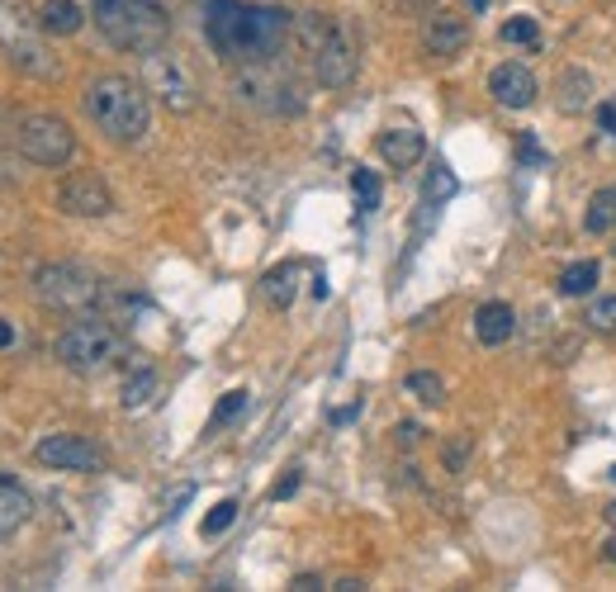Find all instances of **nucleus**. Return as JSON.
<instances>
[{
	"mask_svg": "<svg viewBox=\"0 0 616 592\" xmlns=\"http://www.w3.org/2000/svg\"><path fill=\"white\" fill-rule=\"evenodd\" d=\"M294 20L276 5H247V0H205V38L223 62L266 67L276 62Z\"/></svg>",
	"mask_w": 616,
	"mask_h": 592,
	"instance_id": "f257e3e1",
	"label": "nucleus"
},
{
	"mask_svg": "<svg viewBox=\"0 0 616 592\" xmlns=\"http://www.w3.org/2000/svg\"><path fill=\"white\" fill-rule=\"evenodd\" d=\"M81 100H85L91 124L114 142H142V134H148V124H152L148 85H138L133 77H119V71L95 77L91 85H85Z\"/></svg>",
	"mask_w": 616,
	"mask_h": 592,
	"instance_id": "f03ea898",
	"label": "nucleus"
},
{
	"mask_svg": "<svg viewBox=\"0 0 616 592\" xmlns=\"http://www.w3.org/2000/svg\"><path fill=\"white\" fill-rule=\"evenodd\" d=\"M91 20L105 34L109 48L133 53V57L166 48V38H171V20L156 0H95Z\"/></svg>",
	"mask_w": 616,
	"mask_h": 592,
	"instance_id": "7ed1b4c3",
	"label": "nucleus"
},
{
	"mask_svg": "<svg viewBox=\"0 0 616 592\" xmlns=\"http://www.w3.org/2000/svg\"><path fill=\"white\" fill-rule=\"evenodd\" d=\"M119 351H124L119 327H114L109 317H95V313H81L77 323H71L62 337H57V360H62L67 370H77V374L105 370Z\"/></svg>",
	"mask_w": 616,
	"mask_h": 592,
	"instance_id": "20e7f679",
	"label": "nucleus"
},
{
	"mask_svg": "<svg viewBox=\"0 0 616 592\" xmlns=\"http://www.w3.org/2000/svg\"><path fill=\"white\" fill-rule=\"evenodd\" d=\"M0 48L28 77H57V62L43 48V24L38 14H28L24 0H0Z\"/></svg>",
	"mask_w": 616,
	"mask_h": 592,
	"instance_id": "39448f33",
	"label": "nucleus"
},
{
	"mask_svg": "<svg viewBox=\"0 0 616 592\" xmlns=\"http://www.w3.org/2000/svg\"><path fill=\"white\" fill-rule=\"evenodd\" d=\"M34 294L57 313H85V309H95V299H100V280L85 266L53 262V266L34 270Z\"/></svg>",
	"mask_w": 616,
	"mask_h": 592,
	"instance_id": "423d86ee",
	"label": "nucleus"
},
{
	"mask_svg": "<svg viewBox=\"0 0 616 592\" xmlns=\"http://www.w3.org/2000/svg\"><path fill=\"white\" fill-rule=\"evenodd\" d=\"M142 85H148V95L162 100L171 114H190L199 105V85L190 77V67H185L181 57H171L166 48L142 57Z\"/></svg>",
	"mask_w": 616,
	"mask_h": 592,
	"instance_id": "0eeeda50",
	"label": "nucleus"
},
{
	"mask_svg": "<svg viewBox=\"0 0 616 592\" xmlns=\"http://www.w3.org/2000/svg\"><path fill=\"white\" fill-rule=\"evenodd\" d=\"M20 152L28 156L34 166H67L71 152H77V134H71L67 119H57V114H28L20 124Z\"/></svg>",
	"mask_w": 616,
	"mask_h": 592,
	"instance_id": "6e6552de",
	"label": "nucleus"
},
{
	"mask_svg": "<svg viewBox=\"0 0 616 592\" xmlns=\"http://www.w3.org/2000/svg\"><path fill=\"white\" fill-rule=\"evenodd\" d=\"M356 71H361V48H356V34L347 24H333V34L318 43V53H313V77L327 91H347L356 81Z\"/></svg>",
	"mask_w": 616,
	"mask_h": 592,
	"instance_id": "1a4fd4ad",
	"label": "nucleus"
},
{
	"mask_svg": "<svg viewBox=\"0 0 616 592\" xmlns=\"http://www.w3.org/2000/svg\"><path fill=\"white\" fill-rule=\"evenodd\" d=\"M34 460L48 469H71V474H91L100 469V445L91 437H77V431H53V437H43L34 445Z\"/></svg>",
	"mask_w": 616,
	"mask_h": 592,
	"instance_id": "9d476101",
	"label": "nucleus"
},
{
	"mask_svg": "<svg viewBox=\"0 0 616 592\" xmlns=\"http://www.w3.org/2000/svg\"><path fill=\"white\" fill-rule=\"evenodd\" d=\"M57 209L71 213V219H105L114 209V195L95 171H71V176L57 185Z\"/></svg>",
	"mask_w": 616,
	"mask_h": 592,
	"instance_id": "9b49d317",
	"label": "nucleus"
},
{
	"mask_svg": "<svg viewBox=\"0 0 616 592\" xmlns=\"http://www.w3.org/2000/svg\"><path fill=\"white\" fill-rule=\"evenodd\" d=\"M536 77H532V67H522V62H503V67H493V77H489V95L498 100L503 109H526V105H536Z\"/></svg>",
	"mask_w": 616,
	"mask_h": 592,
	"instance_id": "f8f14e48",
	"label": "nucleus"
},
{
	"mask_svg": "<svg viewBox=\"0 0 616 592\" xmlns=\"http://www.w3.org/2000/svg\"><path fill=\"white\" fill-rule=\"evenodd\" d=\"M422 48L432 57H461L469 48V24L461 14H432L422 24Z\"/></svg>",
	"mask_w": 616,
	"mask_h": 592,
	"instance_id": "ddd939ff",
	"label": "nucleus"
},
{
	"mask_svg": "<svg viewBox=\"0 0 616 592\" xmlns=\"http://www.w3.org/2000/svg\"><path fill=\"white\" fill-rule=\"evenodd\" d=\"M375 148H380V156L390 162L394 171H408V166H418L422 162V152H427V142H422V134L418 128H384V134L375 138Z\"/></svg>",
	"mask_w": 616,
	"mask_h": 592,
	"instance_id": "4468645a",
	"label": "nucleus"
},
{
	"mask_svg": "<svg viewBox=\"0 0 616 592\" xmlns=\"http://www.w3.org/2000/svg\"><path fill=\"white\" fill-rule=\"evenodd\" d=\"M38 24H43V34H48V38H71V34H81L85 14H81L77 0H43V5H38Z\"/></svg>",
	"mask_w": 616,
	"mask_h": 592,
	"instance_id": "2eb2a0df",
	"label": "nucleus"
},
{
	"mask_svg": "<svg viewBox=\"0 0 616 592\" xmlns=\"http://www.w3.org/2000/svg\"><path fill=\"white\" fill-rule=\"evenodd\" d=\"M475 332L484 346H503V341H512V332H518V313H512L508 303H484L475 313Z\"/></svg>",
	"mask_w": 616,
	"mask_h": 592,
	"instance_id": "dca6fc26",
	"label": "nucleus"
},
{
	"mask_svg": "<svg viewBox=\"0 0 616 592\" xmlns=\"http://www.w3.org/2000/svg\"><path fill=\"white\" fill-rule=\"evenodd\" d=\"M555 105H560L565 114H583L593 105V77L579 67L560 71V81H555Z\"/></svg>",
	"mask_w": 616,
	"mask_h": 592,
	"instance_id": "f3484780",
	"label": "nucleus"
},
{
	"mask_svg": "<svg viewBox=\"0 0 616 592\" xmlns=\"http://www.w3.org/2000/svg\"><path fill=\"white\" fill-rule=\"evenodd\" d=\"M28 516H34V502L14 479H0V536H14Z\"/></svg>",
	"mask_w": 616,
	"mask_h": 592,
	"instance_id": "a211bd4d",
	"label": "nucleus"
},
{
	"mask_svg": "<svg viewBox=\"0 0 616 592\" xmlns=\"http://www.w3.org/2000/svg\"><path fill=\"white\" fill-rule=\"evenodd\" d=\"M294 280H299V266H276L261 280V294H266L270 309H290L294 303Z\"/></svg>",
	"mask_w": 616,
	"mask_h": 592,
	"instance_id": "6ab92c4d",
	"label": "nucleus"
},
{
	"mask_svg": "<svg viewBox=\"0 0 616 592\" xmlns=\"http://www.w3.org/2000/svg\"><path fill=\"white\" fill-rule=\"evenodd\" d=\"M597 262H574V266H565L560 270V294L565 299H583V294H593V285H597Z\"/></svg>",
	"mask_w": 616,
	"mask_h": 592,
	"instance_id": "aec40b11",
	"label": "nucleus"
},
{
	"mask_svg": "<svg viewBox=\"0 0 616 592\" xmlns=\"http://www.w3.org/2000/svg\"><path fill=\"white\" fill-rule=\"evenodd\" d=\"M451 195H455V176H451V166H446V162H437V166H432V176H427V185H422V209H427V213H437Z\"/></svg>",
	"mask_w": 616,
	"mask_h": 592,
	"instance_id": "412c9836",
	"label": "nucleus"
},
{
	"mask_svg": "<svg viewBox=\"0 0 616 592\" xmlns=\"http://www.w3.org/2000/svg\"><path fill=\"white\" fill-rule=\"evenodd\" d=\"M583 228H589V233H612V228H616V190H597L589 199Z\"/></svg>",
	"mask_w": 616,
	"mask_h": 592,
	"instance_id": "4be33fe9",
	"label": "nucleus"
},
{
	"mask_svg": "<svg viewBox=\"0 0 616 592\" xmlns=\"http://www.w3.org/2000/svg\"><path fill=\"white\" fill-rule=\"evenodd\" d=\"M333 24H337V20H327V14H318V10H313V14H299V20H294V34H299V43L309 48V57L318 53V43H323L327 34H333Z\"/></svg>",
	"mask_w": 616,
	"mask_h": 592,
	"instance_id": "5701e85b",
	"label": "nucleus"
},
{
	"mask_svg": "<svg viewBox=\"0 0 616 592\" xmlns=\"http://www.w3.org/2000/svg\"><path fill=\"white\" fill-rule=\"evenodd\" d=\"M408 394L418 403H427V408H437V403H446V384H441V374H432V370H412Z\"/></svg>",
	"mask_w": 616,
	"mask_h": 592,
	"instance_id": "b1692460",
	"label": "nucleus"
},
{
	"mask_svg": "<svg viewBox=\"0 0 616 592\" xmlns=\"http://www.w3.org/2000/svg\"><path fill=\"white\" fill-rule=\"evenodd\" d=\"M152 394H156V374H152L148 365H142V370L133 374V380L124 384V408H128V413L148 408V403H152Z\"/></svg>",
	"mask_w": 616,
	"mask_h": 592,
	"instance_id": "393cba45",
	"label": "nucleus"
},
{
	"mask_svg": "<svg viewBox=\"0 0 616 592\" xmlns=\"http://www.w3.org/2000/svg\"><path fill=\"white\" fill-rule=\"evenodd\" d=\"M351 190H356V205H361V213H375L380 209V176L365 166L351 171Z\"/></svg>",
	"mask_w": 616,
	"mask_h": 592,
	"instance_id": "a878e982",
	"label": "nucleus"
},
{
	"mask_svg": "<svg viewBox=\"0 0 616 592\" xmlns=\"http://www.w3.org/2000/svg\"><path fill=\"white\" fill-rule=\"evenodd\" d=\"M593 332H616V294H607V299H593V309H589V317H583Z\"/></svg>",
	"mask_w": 616,
	"mask_h": 592,
	"instance_id": "bb28decb",
	"label": "nucleus"
},
{
	"mask_svg": "<svg viewBox=\"0 0 616 592\" xmlns=\"http://www.w3.org/2000/svg\"><path fill=\"white\" fill-rule=\"evenodd\" d=\"M233 522H237V502H233V498H223L219 508H213V512L205 516V536H223V531L233 526Z\"/></svg>",
	"mask_w": 616,
	"mask_h": 592,
	"instance_id": "cd10ccee",
	"label": "nucleus"
},
{
	"mask_svg": "<svg viewBox=\"0 0 616 592\" xmlns=\"http://www.w3.org/2000/svg\"><path fill=\"white\" fill-rule=\"evenodd\" d=\"M503 38L508 43H522V48H536V20L532 14H518V20L503 24Z\"/></svg>",
	"mask_w": 616,
	"mask_h": 592,
	"instance_id": "c85d7f7f",
	"label": "nucleus"
},
{
	"mask_svg": "<svg viewBox=\"0 0 616 592\" xmlns=\"http://www.w3.org/2000/svg\"><path fill=\"white\" fill-rule=\"evenodd\" d=\"M242 408H247V394H242V388H233V394H223V403L213 408V422H209V427H228Z\"/></svg>",
	"mask_w": 616,
	"mask_h": 592,
	"instance_id": "c756f323",
	"label": "nucleus"
},
{
	"mask_svg": "<svg viewBox=\"0 0 616 592\" xmlns=\"http://www.w3.org/2000/svg\"><path fill=\"white\" fill-rule=\"evenodd\" d=\"M522 162H526V166H541V162H546V156H541V148H536V138H532V134H522Z\"/></svg>",
	"mask_w": 616,
	"mask_h": 592,
	"instance_id": "7c9ffc66",
	"label": "nucleus"
},
{
	"mask_svg": "<svg viewBox=\"0 0 616 592\" xmlns=\"http://www.w3.org/2000/svg\"><path fill=\"white\" fill-rule=\"evenodd\" d=\"M294 488H299V469H290V479H280L276 488H270V498H276V502H280V498H290V494H294Z\"/></svg>",
	"mask_w": 616,
	"mask_h": 592,
	"instance_id": "2f4dec72",
	"label": "nucleus"
},
{
	"mask_svg": "<svg viewBox=\"0 0 616 592\" xmlns=\"http://www.w3.org/2000/svg\"><path fill=\"white\" fill-rule=\"evenodd\" d=\"M465 455H469V441H455V445H451V469H461Z\"/></svg>",
	"mask_w": 616,
	"mask_h": 592,
	"instance_id": "473e14b6",
	"label": "nucleus"
},
{
	"mask_svg": "<svg viewBox=\"0 0 616 592\" xmlns=\"http://www.w3.org/2000/svg\"><path fill=\"white\" fill-rule=\"evenodd\" d=\"M597 119H603L607 134H616V105H603V109H597Z\"/></svg>",
	"mask_w": 616,
	"mask_h": 592,
	"instance_id": "72a5a7b5",
	"label": "nucleus"
},
{
	"mask_svg": "<svg viewBox=\"0 0 616 592\" xmlns=\"http://www.w3.org/2000/svg\"><path fill=\"white\" fill-rule=\"evenodd\" d=\"M418 437H422V431L412 427V422H404V427H398V441H404V445H412V441H418Z\"/></svg>",
	"mask_w": 616,
	"mask_h": 592,
	"instance_id": "f704fd0d",
	"label": "nucleus"
},
{
	"mask_svg": "<svg viewBox=\"0 0 616 592\" xmlns=\"http://www.w3.org/2000/svg\"><path fill=\"white\" fill-rule=\"evenodd\" d=\"M361 413V403H351V408H341V413H333V422H351V417Z\"/></svg>",
	"mask_w": 616,
	"mask_h": 592,
	"instance_id": "c9c22d12",
	"label": "nucleus"
},
{
	"mask_svg": "<svg viewBox=\"0 0 616 592\" xmlns=\"http://www.w3.org/2000/svg\"><path fill=\"white\" fill-rule=\"evenodd\" d=\"M408 10H432V5H441V0H404Z\"/></svg>",
	"mask_w": 616,
	"mask_h": 592,
	"instance_id": "e433bc0d",
	"label": "nucleus"
},
{
	"mask_svg": "<svg viewBox=\"0 0 616 592\" xmlns=\"http://www.w3.org/2000/svg\"><path fill=\"white\" fill-rule=\"evenodd\" d=\"M603 559H607V565H616V536L603 545Z\"/></svg>",
	"mask_w": 616,
	"mask_h": 592,
	"instance_id": "4c0bfd02",
	"label": "nucleus"
},
{
	"mask_svg": "<svg viewBox=\"0 0 616 592\" xmlns=\"http://www.w3.org/2000/svg\"><path fill=\"white\" fill-rule=\"evenodd\" d=\"M14 341V332H10V323H0V346H10Z\"/></svg>",
	"mask_w": 616,
	"mask_h": 592,
	"instance_id": "58836bf2",
	"label": "nucleus"
},
{
	"mask_svg": "<svg viewBox=\"0 0 616 592\" xmlns=\"http://www.w3.org/2000/svg\"><path fill=\"white\" fill-rule=\"evenodd\" d=\"M603 516H607V522H612V526H616V502H612V508H607V512H603Z\"/></svg>",
	"mask_w": 616,
	"mask_h": 592,
	"instance_id": "ea45409f",
	"label": "nucleus"
},
{
	"mask_svg": "<svg viewBox=\"0 0 616 592\" xmlns=\"http://www.w3.org/2000/svg\"><path fill=\"white\" fill-rule=\"evenodd\" d=\"M469 5H475V10H489V0H469Z\"/></svg>",
	"mask_w": 616,
	"mask_h": 592,
	"instance_id": "a19ab883",
	"label": "nucleus"
},
{
	"mask_svg": "<svg viewBox=\"0 0 616 592\" xmlns=\"http://www.w3.org/2000/svg\"><path fill=\"white\" fill-rule=\"evenodd\" d=\"M607 479H616V465H612V469H607Z\"/></svg>",
	"mask_w": 616,
	"mask_h": 592,
	"instance_id": "79ce46f5",
	"label": "nucleus"
},
{
	"mask_svg": "<svg viewBox=\"0 0 616 592\" xmlns=\"http://www.w3.org/2000/svg\"><path fill=\"white\" fill-rule=\"evenodd\" d=\"M612 256H616V242H612Z\"/></svg>",
	"mask_w": 616,
	"mask_h": 592,
	"instance_id": "37998d69",
	"label": "nucleus"
}]
</instances>
